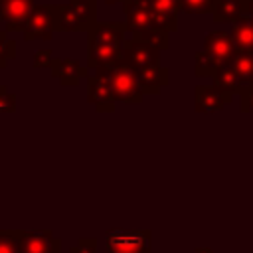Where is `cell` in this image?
Returning <instances> with one entry per match:
<instances>
[{
	"label": "cell",
	"mask_w": 253,
	"mask_h": 253,
	"mask_svg": "<svg viewBox=\"0 0 253 253\" xmlns=\"http://www.w3.org/2000/svg\"><path fill=\"white\" fill-rule=\"evenodd\" d=\"M125 22H97L87 32V69L113 67L123 61Z\"/></svg>",
	"instance_id": "cell-1"
},
{
	"label": "cell",
	"mask_w": 253,
	"mask_h": 253,
	"mask_svg": "<svg viewBox=\"0 0 253 253\" xmlns=\"http://www.w3.org/2000/svg\"><path fill=\"white\" fill-rule=\"evenodd\" d=\"M237 53L235 42L231 38V32L225 30H213L206 36L204 47L196 51L194 55V73L198 77H213V73L227 61L233 59Z\"/></svg>",
	"instance_id": "cell-2"
},
{
	"label": "cell",
	"mask_w": 253,
	"mask_h": 253,
	"mask_svg": "<svg viewBox=\"0 0 253 253\" xmlns=\"http://www.w3.org/2000/svg\"><path fill=\"white\" fill-rule=\"evenodd\" d=\"M57 32H89L97 24V0H69L53 4Z\"/></svg>",
	"instance_id": "cell-3"
},
{
	"label": "cell",
	"mask_w": 253,
	"mask_h": 253,
	"mask_svg": "<svg viewBox=\"0 0 253 253\" xmlns=\"http://www.w3.org/2000/svg\"><path fill=\"white\" fill-rule=\"evenodd\" d=\"M99 75H105L111 83V89H113V95H115V101L119 103H126V105H138L142 103V89L136 81V73L134 69L126 63V61H121L113 67H101L97 69Z\"/></svg>",
	"instance_id": "cell-4"
},
{
	"label": "cell",
	"mask_w": 253,
	"mask_h": 253,
	"mask_svg": "<svg viewBox=\"0 0 253 253\" xmlns=\"http://www.w3.org/2000/svg\"><path fill=\"white\" fill-rule=\"evenodd\" d=\"M107 253H152L150 229H109L105 233Z\"/></svg>",
	"instance_id": "cell-5"
},
{
	"label": "cell",
	"mask_w": 253,
	"mask_h": 253,
	"mask_svg": "<svg viewBox=\"0 0 253 253\" xmlns=\"http://www.w3.org/2000/svg\"><path fill=\"white\" fill-rule=\"evenodd\" d=\"M55 12H53V4H36L32 10V16L28 20L24 34V42H34V40H42V42H49L55 34Z\"/></svg>",
	"instance_id": "cell-6"
},
{
	"label": "cell",
	"mask_w": 253,
	"mask_h": 253,
	"mask_svg": "<svg viewBox=\"0 0 253 253\" xmlns=\"http://www.w3.org/2000/svg\"><path fill=\"white\" fill-rule=\"evenodd\" d=\"M123 61H126L134 71L156 67V65H160V49L154 47L152 43L136 42L130 38V40H125Z\"/></svg>",
	"instance_id": "cell-7"
},
{
	"label": "cell",
	"mask_w": 253,
	"mask_h": 253,
	"mask_svg": "<svg viewBox=\"0 0 253 253\" xmlns=\"http://www.w3.org/2000/svg\"><path fill=\"white\" fill-rule=\"evenodd\" d=\"M36 0H2L0 6V22L6 32H24Z\"/></svg>",
	"instance_id": "cell-8"
},
{
	"label": "cell",
	"mask_w": 253,
	"mask_h": 253,
	"mask_svg": "<svg viewBox=\"0 0 253 253\" xmlns=\"http://www.w3.org/2000/svg\"><path fill=\"white\" fill-rule=\"evenodd\" d=\"M87 103L95 107L97 113H113L115 111V95L111 83L105 75H91L87 77Z\"/></svg>",
	"instance_id": "cell-9"
},
{
	"label": "cell",
	"mask_w": 253,
	"mask_h": 253,
	"mask_svg": "<svg viewBox=\"0 0 253 253\" xmlns=\"http://www.w3.org/2000/svg\"><path fill=\"white\" fill-rule=\"evenodd\" d=\"M20 253H61V239L51 231L20 229Z\"/></svg>",
	"instance_id": "cell-10"
},
{
	"label": "cell",
	"mask_w": 253,
	"mask_h": 253,
	"mask_svg": "<svg viewBox=\"0 0 253 253\" xmlns=\"http://www.w3.org/2000/svg\"><path fill=\"white\" fill-rule=\"evenodd\" d=\"M233 95L223 93L213 83L211 85H196L194 89V111L196 113H215L229 105Z\"/></svg>",
	"instance_id": "cell-11"
},
{
	"label": "cell",
	"mask_w": 253,
	"mask_h": 253,
	"mask_svg": "<svg viewBox=\"0 0 253 253\" xmlns=\"http://www.w3.org/2000/svg\"><path fill=\"white\" fill-rule=\"evenodd\" d=\"M123 14H125L126 32H130V34L158 26V24L154 22L150 10L146 8V4H144L142 0H128V2H125V4H123ZM160 28H162V26H160Z\"/></svg>",
	"instance_id": "cell-12"
},
{
	"label": "cell",
	"mask_w": 253,
	"mask_h": 253,
	"mask_svg": "<svg viewBox=\"0 0 253 253\" xmlns=\"http://www.w3.org/2000/svg\"><path fill=\"white\" fill-rule=\"evenodd\" d=\"M142 2L150 10V14L158 26L168 28L170 32H176L178 16L182 12V0H142Z\"/></svg>",
	"instance_id": "cell-13"
},
{
	"label": "cell",
	"mask_w": 253,
	"mask_h": 253,
	"mask_svg": "<svg viewBox=\"0 0 253 253\" xmlns=\"http://www.w3.org/2000/svg\"><path fill=\"white\" fill-rule=\"evenodd\" d=\"M49 71L63 87H77L79 81L87 77V67H83L79 61L71 57H55L51 61Z\"/></svg>",
	"instance_id": "cell-14"
},
{
	"label": "cell",
	"mask_w": 253,
	"mask_h": 253,
	"mask_svg": "<svg viewBox=\"0 0 253 253\" xmlns=\"http://www.w3.org/2000/svg\"><path fill=\"white\" fill-rule=\"evenodd\" d=\"M134 73H136V81L144 95H156V93H160L162 87H168V83H170V69L164 65L138 69Z\"/></svg>",
	"instance_id": "cell-15"
},
{
	"label": "cell",
	"mask_w": 253,
	"mask_h": 253,
	"mask_svg": "<svg viewBox=\"0 0 253 253\" xmlns=\"http://www.w3.org/2000/svg\"><path fill=\"white\" fill-rule=\"evenodd\" d=\"M211 79H213V85H215L217 89H221L223 93L241 95V93L245 91V85H243V81H241V77H239V73L235 71V67H233L231 61L223 63V65L213 73Z\"/></svg>",
	"instance_id": "cell-16"
},
{
	"label": "cell",
	"mask_w": 253,
	"mask_h": 253,
	"mask_svg": "<svg viewBox=\"0 0 253 253\" xmlns=\"http://www.w3.org/2000/svg\"><path fill=\"white\" fill-rule=\"evenodd\" d=\"M211 16L217 24H235L245 16V0H217Z\"/></svg>",
	"instance_id": "cell-17"
},
{
	"label": "cell",
	"mask_w": 253,
	"mask_h": 253,
	"mask_svg": "<svg viewBox=\"0 0 253 253\" xmlns=\"http://www.w3.org/2000/svg\"><path fill=\"white\" fill-rule=\"evenodd\" d=\"M231 38L235 42L237 51L253 55V22L241 18L235 24H231Z\"/></svg>",
	"instance_id": "cell-18"
},
{
	"label": "cell",
	"mask_w": 253,
	"mask_h": 253,
	"mask_svg": "<svg viewBox=\"0 0 253 253\" xmlns=\"http://www.w3.org/2000/svg\"><path fill=\"white\" fill-rule=\"evenodd\" d=\"M170 30L168 28H148V30H142V32H134L132 34V40L136 42H146V43H152L154 47H158L160 51L168 49L170 47Z\"/></svg>",
	"instance_id": "cell-19"
},
{
	"label": "cell",
	"mask_w": 253,
	"mask_h": 253,
	"mask_svg": "<svg viewBox=\"0 0 253 253\" xmlns=\"http://www.w3.org/2000/svg\"><path fill=\"white\" fill-rule=\"evenodd\" d=\"M231 63H233L235 71L239 73V77H241L245 89H249V87L253 85V55H251V53H241V51H237V53L233 55Z\"/></svg>",
	"instance_id": "cell-20"
},
{
	"label": "cell",
	"mask_w": 253,
	"mask_h": 253,
	"mask_svg": "<svg viewBox=\"0 0 253 253\" xmlns=\"http://www.w3.org/2000/svg\"><path fill=\"white\" fill-rule=\"evenodd\" d=\"M0 253H20V229H0Z\"/></svg>",
	"instance_id": "cell-21"
},
{
	"label": "cell",
	"mask_w": 253,
	"mask_h": 253,
	"mask_svg": "<svg viewBox=\"0 0 253 253\" xmlns=\"http://www.w3.org/2000/svg\"><path fill=\"white\" fill-rule=\"evenodd\" d=\"M12 59H16V42L0 30V69H4Z\"/></svg>",
	"instance_id": "cell-22"
},
{
	"label": "cell",
	"mask_w": 253,
	"mask_h": 253,
	"mask_svg": "<svg viewBox=\"0 0 253 253\" xmlns=\"http://www.w3.org/2000/svg\"><path fill=\"white\" fill-rule=\"evenodd\" d=\"M217 0H182L184 14H211Z\"/></svg>",
	"instance_id": "cell-23"
},
{
	"label": "cell",
	"mask_w": 253,
	"mask_h": 253,
	"mask_svg": "<svg viewBox=\"0 0 253 253\" xmlns=\"http://www.w3.org/2000/svg\"><path fill=\"white\" fill-rule=\"evenodd\" d=\"M0 113H16V95L0 83Z\"/></svg>",
	"instance_id": "cell-24"
},
{
	"label": "cell",
	"mask_w": 253,
	"mask_h": 253,
	"mask_svg": "<svg viewBox=\"0 0 253 253\" xmlns=\"http://www.w3.org/2000/svg\"><path fill=\"white\" fill-rule=\"evenodd\" d=\"M69 253H97V239L95 237H81L69 249Z\"/></svg>",
	"instance_id": "cell-25"
},
{
	"label": "cell",
	"mask_w": 253,
	"mask_h": 253,
	"mask_svg": "<svg viewBox=\"0 0 253 253\" xmlns=\"http://www.w3.org/2000/svg\"><path fill=\"white\" fill-rule=\"evenodd\" d=\"M51 61H53V51L51 49H38L34 53L32 65L36 69H40V67H51Z\"/></svg>",
	"instance_id": "cell-26"
},
{
	"label": "cell",
	"mask_w": 253,
	"mask_h": 253,
	"mask_svg": "<svg viewBox=\"0 0 253 253\" xmlns=\"http://www.w3.org/2000/svg\"><path fill=\"white\" fill-rule=\"evenodd\" d=\"M239 111L241 113H253V85L239 95Z\"/></svg>",
	"instance_id": "cell-27"
},
{
	"label": "cell",
	"mask_w": 253,
	"mask_h": 253,
	"mask_svg": "<svg viewBox=\"0 0 253 253\" xmlns=\"http://www.w3.org/2000/svg\"><path fill=\"white\" fill-rule=\"evenodd\" d=\"M249 22H253V0H245V16Z\"/></svg>",
	"instance_id": "cell-28"
},
{
	"label": "cell",
	"mask_w": 253,
	"mask_h": 253,
	"mask_svg": "<svg viewBox=\"0 0 253 253\" xmlns=\"http://www.w3.org/2000/svg\"><path fill=\"white\" fill-rule=\"evenodd\" d=\"M194 253H213V251H211L210 247H196Z\"/></svg>",
	"instance_id": "cell-29"
},
{
	"label": "cell",
	"mask_w": 253,
	"mask_h": 253,
	"mask_svg": "<svg viewBox=\"0 0 253 253\" xmlns=\"http://www.w3.org/2000/svg\"><path fill=\"white\" fill-rule=\"evenodd\" d=\"M119 2H121V4H125V2H128V0H105V4H107V6H115V4H119Z\"/></svg>",
	"instance_id": "cell-30"
},
{
	"label": "cell",
	"mask_w": 253,
	"mask_h": 253,
	"mask_svg": "<svg viewBox=\"0 0 253 253\" xmlns=\"http://www.w3.org/2000/svg\"><path fill=\"white\" fill-rule=\"evenodd\" d=\"M0 6H2V0H0Z\"/></svg>",
	"instance_id": "cell-31"
}]
</instances>
